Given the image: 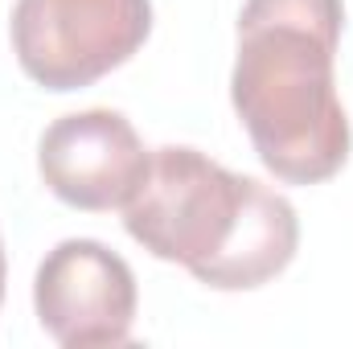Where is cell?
Instances as JSON below:
<instances>
[{
  "label": "cell",
  "mask_w": 353,
  "mask_h": 349,
  "mask_svg": "<svg viewBox=\"0 0 353 349\" xmlns=\"http://www.w3.org/2000/svg\"><path fill=\"white\" fill-rule=\"evenodd\" d=\"M4 275H8V267H4V247H0V300H4Z\"/></svg>",
  "instance_id": "7"
},
{
  "label": "cell",
  "mask_w": 353,
  "mask_h": 349,
  "mask_svg": "<svg viewBox=\"0 0 353 349\" xmlns=\"http://www.w3.org/2000/svg\"><path fill=\"white\" fill-rule=\"evenodd\" d=\"M33 308L62 349L123 346L136 325L140 292L123 255L94 239H66L37 267Z\"/></svg>",
  "instance_id": "4"
},
{
  "label": "cell",
  "mask_w": 353,
  "mask_h": 349,
  "mask_svg": "<svg viewBox=\"0 0 353 349\" xmlns=\"http://www.w3.org/2000/svg\"><path fill=\"white\" fill-rule=\"evenodd\" d=\"M152 0H17L8 37L37 87L66 94L99 83L140 54Z\"/></svg>",
  "instance_id": "3"
},
{
  "label": "cell",
  "mask_w": 353,
  "mask_h": 349,
  "mask_svg": "<svg viewBox=\"0 0 353 349\" xmlns=\"http://www.w3.org/2000/svg\"><path fill=\"white\" fill-rule=\"evenodd\" d=\"M243 193V173H230L197 148L165 144L152 152L144 185L123 206V226L148 255L181 263L193 275L226 247Z\"/></svg>",
  "instance_id": "2"
},
{
  "label": "cell",
  "mask_w": 353,
  "mask_h": 349,
  "mask_svg": "<svg viewBox=\"0 0 353 349\" xmlns=\"http://www.w3.org/2000/svg\"><path fill=\"white\" fill-rule=\"evenodd\" d=\"M341 29L345 0H247L239 12L230 99L263 169L288 185H321L350 161L333 79Z\"/></svg>",
  "instance_id": "1"
},
{
  "label": "cell",
  "mask_w": 353,
  "mask_h": 349,
  "mask_svg": "<svg viewBox=\"0 0 353 349\" xmlns=\"http://www.w3.org/2000/svg\"><path fill=\"white\" fill-rule=\"evenodd\" d=\"M296 251H300V218L292 201L267 189L263 181L247 177L243 210L226 247L210 263H201L193 279L218 292H251V288L271 283L279 271H288Z\"/></svg>",
  "instance_id": "6"
},
{
  "label": "cell",
  "mask_w": 353,
  "mask_h": 349,
  "mask_svg": "<svg viewBox=\"0 0 353 349\" xmlns=\"http://www.w3.org/2000/svg\"><path fill=\"white\" fill-rule=\"evenodd\" d=\"M152 152L128 123V115L111 107L70 111L41 132L37 144V173L46 189L90 214L123 210L136 189L144 185Z\"/></svg>",
  "instance_id": "5"
}]
</instances>
